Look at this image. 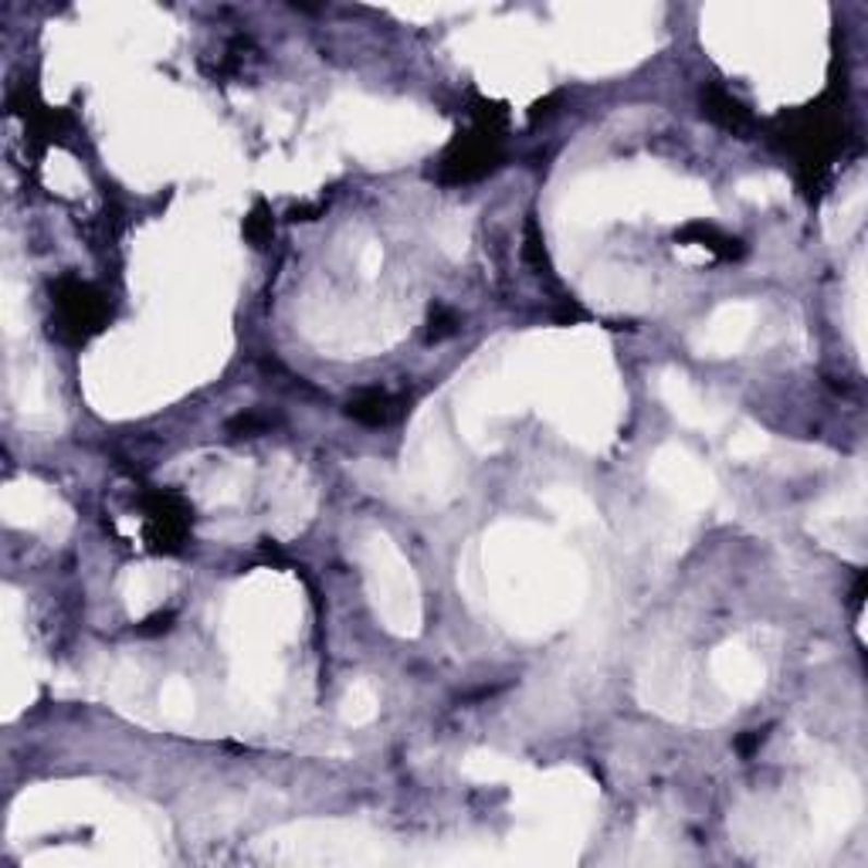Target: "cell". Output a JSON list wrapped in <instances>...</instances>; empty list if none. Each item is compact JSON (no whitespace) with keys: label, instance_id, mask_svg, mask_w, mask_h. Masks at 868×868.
<instances>
[{"label":"cell","instance_id":"cell-2","mask_svg":"<svg viewBox=\"0 0 868 868\" xmlns=\"http://www.w3.org/2000/svg\"><path fill=\"white\" fill-rule=\"evenodd\" d=\"M842 143H845V126H842L839 109H824L818 103L787 119L784 149L794 153L800 177L808 188H818L828 167L834 164V157H839Z\"/></svg>","mask_w":868,"mask_h":868},{"label":"cell","instance_id":"cell-4","mask_svg":"<svg viewBox=\"0 0 868 868\" xmlns=\"http://www.w3.org/2000/svg\"><path fill=\"white\" fill-rule=\"evenodd\" d=\"M146 513V543L153 553H180L191 533V506L177 492L153 489L143 495Z\"/></svg>","mask_w":868,"mask_h":868},{"label":"cell","instance_id":"cell-5","mask_svg":"<svg viewBox=\"0 0 868 868\" xmlns=\"http://www.w3.org/2000/svg\"><path fill=\"white\" fill-rule=\"evenodd\" d=\"M702 112L716 122V126H723L730 133H739V130L750 126V109L743 106L736 96H730L723 85L702 88Z\"/></svg>","mask_w":868,"mask_h":868},{"label":"cell","instance_id":"cell-1","mask_svg":"<svg viewBox=\"0 0 868 868\" xmlns=\"http://www.w3.org/2000/svg\"><path fill=\"white\" fill-rule=\"evenodd\" d=\"M472 130L455 136V143L445 149L438 180L442 183H472L485 173H492L503 160V133H506V112L495 103H475L472 109Z\"/></svg>","mask_w":868,"mask_h":868},{"label":"cell","instance_id":"cell-11","mask_svg":"<svg viewBox=\"0 0 868 868\" xmlns=\"http://www.w3.org/2000/svg\"><path fill=\"white\" fill-rule=\"evenodd\" d=\"M265 427H268V421L258 418V414H238V418L228 424V431L234 434V438H255V434H262Z\"/></svg>","mask_w":868,"mask_h":868},{"label":"cell","instance_id":"cell-7","mask_svg":"<svg viewBox=\"0 0 868 868\" xmlns=\"http://www.w3.org/2000/svg\"><path fill=\"white\" fill-rule=\"evenodd\" d=\"M675 238H678V241H686V244H699V248H706V252L720 255V258H726V262H736V258H743V252H747V248H743V241L723 234L716 225H702V221L686 225Z\"/></svg>","mask_w":868,"mask_h":868},{"label":"cell","instance_id":"cell-13","mask_svg":"<svg viewBox=\"0 0 868 868\" xmlns=\"http://www.w3.org/2000/svg\"><path fill=\"white\" fill-rule=\"evenodd\" d=\"M760 743H763V733H757V730H750V733H743V736L736 739V750H739V754H747V757H750V754H754V750L760 747Z\"/></svg>","mask_w":868,"mask_h":868},{"label":"cell","instance_id":"cell-3","mask_svg":"<svg viewBox=\"0 0 868 868\" xmlns=\"http://www.w3.org/2000/svg\"><path fill=\"white\" fill-rule=\"evenodd\" d=\"M51 302H55V316H58V329L61 336L82 339L96 336L106 323H109V302L99 289H92L82 278H58L51 286Z\"/></svg>","mask_w":868,"mask_h":868},{"label":"cell","instance_id":"cell-9","mask_svg":"<svg viewBox=\"0 0 868 868\" xmlns=\"http://www.w3.org/2000/svg\"><path fill=\"white\" fill-rule=\"evenodd\" d=\"M526 244H522V255L530 258L540 272H550V258H546V248H543V234H540V228H537V221L530 217V221H526V238H522Z\"/></svg>","mask_w":868,"mask_h":868},{"label":"cell","instance_id":"cell-8","mask_svg":"<svg viewBox=\"0 0 868 868\" xmlns=\"http://www.w3.org/2000/svg\"><path fill=\"white\" fill-rule=\"evenodd\" d=\"M272 234H275V225H272V210H268V204H265V201H258L252 210H248V217H244V238L252 241L255 248H265V244L272 241Z\"/></svg>","mask_w":868,"mask_h":868},{"label":"cell","instance_id":"cell-10","mask_svg":"<svg viewBox=\"0 0 868 868\" xmlns=\"http://www.w3.org/2000/svg\"><path fill=\"white\" fill-rule=\"evenodd\" d=\"M458 316L451 313V309H445V305H438L431 313V323H427V339L431 343H442V339H448V336H455L458 333Z\"/></svg>","mask_w":868,"mask_h":868},{"label":"cell","instance_id":"cell-12","mask_svg":"<svg viewBox=\"0 0 868 868\" xmlns=\"http://www.w3.org/2000/svg\"><path fill=\"white\" fill-rule=\"evenodd\" d=\"M170 622H173V614H153V617H146V622L140 625V635H160V631H170Z\"/></svg>","mask_w":868,"mask_h":868},{"label":"cell","instance_id":"cell-6","mask_svg":"<svg viewBox=\"0 0 868 868\" xmlns=\"http://www.w3.org/2000/svg\"><path fill=\"white\" fill-rule=\"evenodd\" d=\"M347 414L366 427H381V424H390L397 414H400V400L390 397L387 390H363L350 400Z\"/></svg>","mask_w":868,"mask_h":868}]
</instances>
